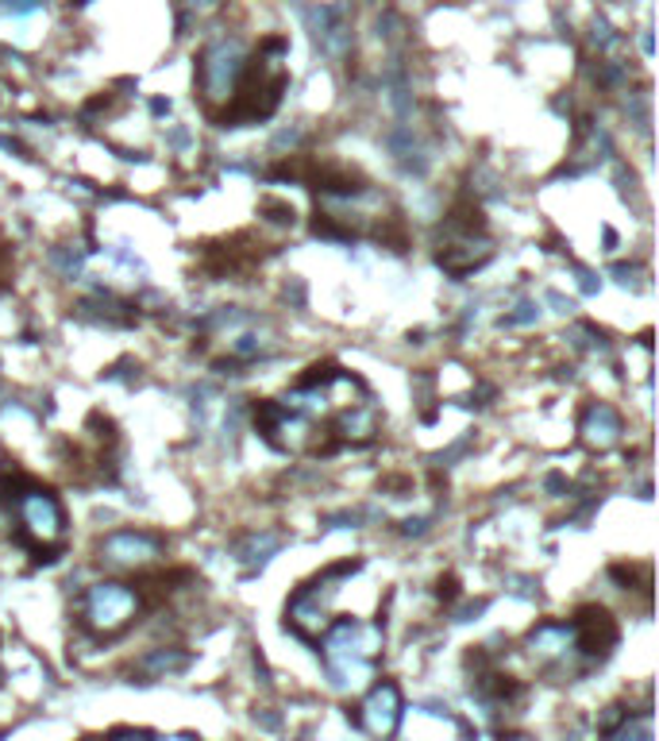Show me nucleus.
<instances>
[{
  "label": "nucleus",
  "instance_id": "nucleus-11",
  "mask_svg": "<svg viewBox=\"0 0 659 741\" xmlns=\"http://www.w3.org/2000/svg\"><path fill=\"white\" fill-rule=\"evenodd\" d=\"M189 668V653L182 649H151V653L139 660V672H147L151 680H166V676H178Z\"/></svg>",
  "mask_w": 659,
  "mask_h": 741
},
{
  "label": "nucleus",
  "instance_id": "nucleus-2",
  "mask_svg": "<svg viewBox=\"0 0 659 741\" xmlns=\"http://www.w3.org/2000/svg\"><path fill=\"white\" fill-rule=\"evenodd\" d=\"M4 498H9V514L16 521L20 545L51 560L66 545V510H62L59 494L39 483H16Z\"/></svg>",
  "mask_w": 659,
  "mask_h": 741
},
{
  "label": "nucleus",
  "instance_id": "nucleus-5",
  "mask_svg": "<svg viewBox=\"0 0 659 741\" xmlns=\"http://www.w3.org/2000/svg\"><path fill=\"white\" fill-rule=\"evenodd\" d=\"M356 571H359L356 560H344V564H336V568L321 571L313 583H304L286 606L289 630L304 641H321V633L332 626V595L339 591L336 583L344 580V576H356Z\"/></svg>",
  "mask_w": 659,
  "mask_h": 741
},
{
  "label": "nucleus",
  "instance_id": "nucleus-13",
  "mask_svg": "<svg viewBox=\"0 0 659 741\" xmlns=\"http://www.w3.org/2000/svg\"><path fill=\"white\" fill-rule=\"evenodd\" d=\"M170 741H194V738H170Z\"/></svg>",
  "mask_w": 659,
  "mask_h": 741
},
{
  "label": "nucleus",
  "instance_id": "nucleus-9",
  "mask_svg": "<svg viewBox=\"0 0 659 741\" xmlns=\"http://www.w3.org/2000/svg\"><path fill=\"white\" fill-rule=\"evenodd\" d=\"M529 656L540 660V665H563L567 656H579L575 653V626L571 622H540L529 641H524Z\"/></svg>",
  "mask_w": 659,
  "mask_h": 741
},
{
  "label": "nucleus",
  "instance_id": "nucleus-4",
  "mask_svg": "<svg viewBox=\"0 0 659 741\" xmlns=\"http://www.w3.org/2000/svg\"><path fill=\"white\" fill-rule=\"evenodd\" d=\"M247 62H251V54H247L236 39H216L212 47H204L201 62H197V89H201L204 109L216 120L236 101L239 82H244L247 74Z\"/></svg>",
  "mask_w": 659,
  "mask_h": 741
},
{
  "label": "nucleus",
  "instance_id": "nucleus-6",
  "mask_svg": "<svg viewBox=\"0 0 659 741\" xmlns=\"http://www.w3.org/2000/svg\"><path fill=\"white\" fill-rule=\"evenodd\" d=\"M97 560L112 571H147L162 560V538L147 529H116L97 541Z\"/></svg>",
  "mask_w": 659,
  "mask_h": 741
},
{
  "label": "nucleus",
  "instance_id": "nucleus-7",
  "mask_svg": "<svg viewBox=\"0 0 659 741\" xmlns=\"http://www.w3.org/2000/svg\"><path fill=\"white\" fill-rule=\"evenodd\" d=\"M356 723H359V730L374 741L394 738L401 726V688L398 683L394 680L371 683V691H366L363 703H359V711H356Z\"/></svg>",
  "mask_w": 659,
  "mask_h": 741
},
{
  "label": "nucleus",
  "instance_id": "nucleus-1",
  "mask_svg": "<svg viewBox=\"0 0 659 741\" xmlns=\"http://www.w3.org/2000/svg\"><path fill=\"white\" fill-rule=\"evenodd\" d=\"M378 622H356V618H339L321 633V653L328 680L336 691H359L363 683L374 680V656L382 653Z\"/></svg>",
  "mask_w": 659,
  "mask_h": 741
},
{
  "label": "nucleus",
  "instance_id": "nucleus-3",
  "mask_svg": "<svg viewBox=\"0 0 659 741\" xmlns=\"http://www.w3.org/2000/svg\"><path fill=\"white\" fill-rule=\"evenodd\" d=\"M139 603H144V591L132 588V583L120 580H104L85 588V595L77 598V626L94 638H116L127 626L136 622Z\"/></svg>",
  "mask_w": 659,
  "mask_h": 741
},
{
  "label": "nucleus",
  "instance_id": "nucleus-10",
  "mask_svg": "<svg viewBox=\"0 0 659 741\" xmlns=\"http://www.w3.org/2000/svg\"><path fill=\"white\" fill-rule=\"evenodd\" d=\"M583 444L594 452H609L613 444L621 441V418H618V409L606 406V402H594L590 409L583 413Z\"/></svg>",
  "mask_w": 659,
  "mask_h": 741
},
{
  "label": "nucleus",
  "instance_id": "nucleus-12",
  "mask_svg": "<svg viewBox=\"0 0 659 741\" xmlns=\"http://www.w3.org/2000/svg\"><path fill=\"white\" fill-rule=\"evenodd\" d=\"M606 741H651V726L648 718H633L625 715V723H618L606 733Z\"/></svg>",
  "mask_w": 659,
  "mask_h": 741
},
{
  "label": "nucleus",
  "instance_id": "nucleus-8",
  "mask_svg": "<svg viewBox=\"0 0 659 741\" xmlns=\"http://www.w3.org/2000/svg\"><path fill=\"white\" fill-rule=\"evenodd\" d=\"M571 626H575V653L583 656L586 665H601V660L613 653V645H618V638H621L613 614L601 610V606H586V610H579L575 618H571Z\"/></svg>",
  "mask_w": 659,
  "mask_h": 741
}]
</instances>
